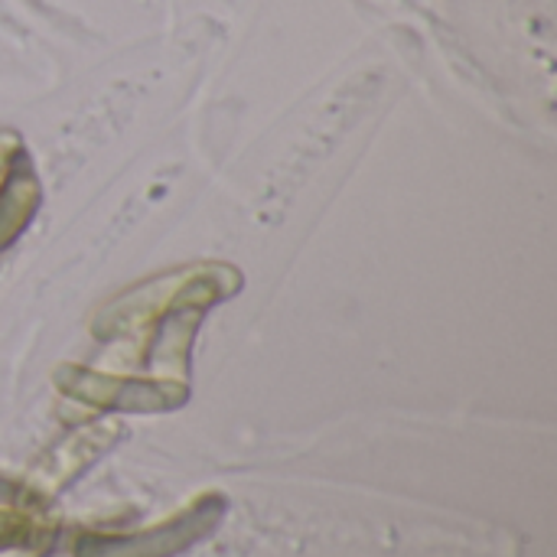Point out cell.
<instances>
[{
	"instance_id": "1",
	"label": "cell",
	"mask_w": 557,
	"mask_h": 557,
	"mask_svg": "<svg viewBox=\"0 0 557 557\" xmlns=\"http://www.w3.org/2000/svg\"><path fill=\"white\" fill-rule=\"evenodd\" d=\"M225 519V496L206 493L173 519L127 535H82L75 557H176L206 542Z\"/></svg>"
},
{
	"instance_id": "2",
	"label": "cell",
	"mask_w": 557,
	"mask_h": 557,
	"mask_svg": "<svg viewBox=\"0 0 557 557\" xmlns=\"http://www.w3.org/2000/svg\"><path fill=\"white\" fill-rule=\"evenodd\" d=\"M55 385L91 408L124 411V414H163L176 411L189 401V388L180 382H153V379H121L78 366H62L55 372Z\"/></svg>"
},
{
	"instance_id": "3",
	"label": "cell",
	"mask_w": 557,
	"mask_h": 557,
	"mask_svg": "<svg viewBox=\"0 0 557 557\" xmlns=\"http://www.w3.org/2000/svg\"><path fill=\"white\" fill-rule=\"evenodd\" d=\"M124 437L121 424L101 421L91 428L75 431L72 437H65L59 447H52L39 467L33 470V483L26 486V499H49L59 490H65L69 483H75L95 460H101L108 450H114V444Z\"/></svg>"
},
{
	"instance_id": "4",
	"label": "cell",
	"mask_w": 557,
	"mask_h": 557,
	"mask_svg": "<svg viewBox=\"0 0 557 557\" xmlns=\"http://www.w3.org/2000/svg\"><path fill=\"white\" fill-rule=\"evenodd\" d=\"M0 548H42V532L33 519L0 509Z\"/></svg>"
},
{
	"instance_id": "5",
	"label": "cell",
	"mask_w": 557,
	"mask_h": 557,
	"mask_svg": "<svg viewBox=\"0 0 557 557\" xmlns=\"http://www.w3.org/2000/svg\"><path fill=\"white\" fill-rule=\"evenodd\" d=\"M23 499H26V490L0 476V506H7V503H23Z\"/></svg>"
}]
</instances>
